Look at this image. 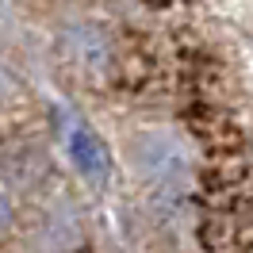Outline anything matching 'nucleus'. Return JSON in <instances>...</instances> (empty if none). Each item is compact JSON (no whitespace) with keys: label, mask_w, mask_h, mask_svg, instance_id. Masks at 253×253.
<instances>
[{"label":"nucleus","mask_w":253,"mask_h":253,"mask_svg":"<svg viewBox=\"0 0 253 253\" xmlns=\"http://www.w3.org/2000/svg\"><path fill=\"white\" fill-rule=\"evenodd\" d=\"M69 158H73V165H77V173L84 180H104L111 169L108 146L100 142V134L88 130V126H73L69 130Z\"/></svg>","instance_id":"2"},{"label":"nucleus","mask_w":253,"mask_h":253,"mask_svg":"<svg viewBox=\"0 0 253 253\" xmlns=\"http://www.w3.org/2000/svg\"><path fill=\"white\" fill-rule=\"evenodd\" d=\"M69 50L84 69H104L108 65V39L92 27H73L69 31Z\"/></svg>","instance_id":"3"},{"label":"nucleus","mask_w":253,"mask_h":253,"mask_svg":"<svg viewBox=\"0 0 253 253\" xmlns=\"http://www.w3.org/2000/svg\"><path fill=\"white\" fill-rule=\"evenodd\" d=\"M134 158H138V169L161 188H180L188 180V154L169 130H146L134 142Z\"/></svg>","instance_id":"1"}]
</instances>
